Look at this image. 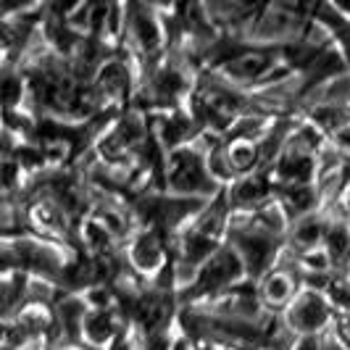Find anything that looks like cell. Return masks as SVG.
I'll return each mask as SVG.
<instances>
[{"label": "cell", "instance_id": "6da1fadb", "mask_svg": "<svg viewBox=\"0 0 350 350\" xmlns=\"http://www.w3.org/2000/svg\"><path fill=\"white\" fill-rule=\"evenodd\" d=\"M240 274L237 269V258L229 253V250H219L208 258V263L203 266L200 277L195 282V295H203V293H216L221 287H227L229 282Z\"/></svg>", "mask_w": 350, "mask_h": 350}, {"label": "cell", "instance_id": "7a4b0ae2", "mask_svg": "<svg viewBox=\"0 0 350 350\" xmlns=\"http://www.w3.org/2000/svg\"><path fill=\"white\" fill-rule=\"evenodd\" d=\"M172 185L176 190H208V176H206V166L203 161L190 153L182 150L172 158Z\"/></svg>", "mask_w": 350, "mask_h": 350}, {"label": "cell", "instance_id": "3957f363", "mask_svg": "<svg viewBox=\"0 0 350 350\" xmlns=\"http://www.w3.org/2000/svg\"><path fill=\"white\" fill-rule=\"evenodd\" d=\"M271 61H274V55H271V53L245 51L243 55H237L234 61H229L227 71L229 74H234V77H240V79H256V77H261V74L269 71Z\"/></svg>", "mask_w": 350, "mask_h": 350}, {"label": "cell", "instance_id": "277c9868", "mask_svg": "<svg viewBox=\"0 0 350 350\" xmlns=\"http://www.w3.org/2000/svg\"><path fill=\"white\" fill-rule=\"evenodd\" d=\"M327 319H329V311H327L324 300L316 298V295H306V298L293 308V324L300 327V329H306V332L319 329Z\"/></svg>", "mask_w": 350, "mask_h": 350}, {"label": "cell", "instance_id": "5b68a950", "mask_svg": "<svg viewBox=\"0 0 350 350\" xmlns=\"http://www.w3.org/2000/svg\"><path fill=\"white\" fill-rule=\"evenodd\" d=\"M132 29L140 40V45L145 51H153L158 45V27L156 18L150 16V11L142 5V3H132Z\"/></svg>", "mask_w": 350, "mask_h": 350}, {"label": "cell", "instance_id": "8992f818", "mask_svg": "<svg viewBox=\"0 0 350 350\" xmlns=\"http://www.w3.org/2000/svg\"><path fill=\"white\" fill-rule=\"evenodd\" d=\"M280 195H282L284 208L290 211L293 216H300V213L311 211L314 208V203H316L314 190H311L306 182H298V185H284V187L280 190Z\"/></svg>", "mask_w": 350, "mask_h": 350}, {"label": "cell", "instance_id": "52a82bcc", "mask_svg": "<svg viewBox=\"0 0 350 350\" xmlns=\"http://www.w3.org/2000/svg\"><path fill=\"white\" fill-rule=\"evenodd\" d=\"M314 172V163L308 156L300 153H290L287 158H282L277 166V174L287 182V185H298V182H308V176Z\"/></svg>", "mask_w": 350, "mask_h": 350}, {"label": "cell", "instance_id": "ba28073f", "mask_svg": "<svg viewBox=\"0 0 350 350\" xmlns=\"http://www.w3.org/2000/svg\"><path fill=\"white\" fill-rule=\"evenodd\" d=\"M158 234L161 232H148V234H142L140 240H137V245H135V261L140 263L142 269H153L163 258V245H161Z\"/></svg>", "mask_w": 350, "mask_h": 350}, {"label": "cell", "instance_id": "9c48e42d", "mask_svg": "<svg viewBox=\"0 0 350 350\" xmlns=\"http://www.w3.org/2000/svg\"><path fill=\"white\" fill-rule=\"evenodd\" d=\"M229 169L232 172H250L256 163H258V158H261V150L253 145V142L247 140H237L232 148H229Z\"/></svg>", "mask_w": 350, "mask_h": 350}, {"label": "cell", "instance_id": "30bf717a", "mask_svg": "<svg viewBox=\"0 0 350 350\" xmlns=\"http://www.w3.org/2000/svg\"><path fill=\"white\" fill-rule=\"evenodd\" d=\"M85 329H88V334L95 342H105V340L113 337L116 324H113V316H111L108 308H98V311H92V314L85 319Z\"/></svg>", "mask_w": 350, "mask_h": 350}, {"label": "cell", "instance_id": "8fae6325", "mask_svg": "<svg viewBox=\"0 0 350 350\" xmlns=\"http://www.w3.org/2000/svg\"><path fill=\"white\" fill-rule=\"evenodd\" d=\"M269 193H271L269 182H266L263 176H253V179H245V182L237 185V190H234V203H237V206L258 203V200H263Z\"/></svg>", "mask_w": 350, "mask_h": 350}, {"label": "cell", "instance_id": "7c38bea8", "mask_svg": "<svg viewBox=\"0 0 350 350\" xmlns=\"http://www.w3.org/2000/svg\"><path fill=\"white\" fill-rule=\"evenodd\" d=\"M293 295V282L290 277H284V274H274L269 284H266V298L271 306H282V303H287Z\"/></svg>", "mask_w": 350, "mask_h": 350}, {"label": "cell", "instance_id": "4fadbf2b", "mask_svg": "<svg viewBox=\"0 0 350 350\" xmlns=\"http://www.w3.org/2000/svg\"><path fill=\"white\" fill-rule=\"evenodd\" d=\"M327 245H329V253L334 258H342L350 250V232L342 224H334L332 229H327Z\"/></svg>", "mask_w": 350, "mask_h": 350}, {"label": "cell", "instance_id": "5bb4252c", "mask_svg": "<svg viewBox=\"0 0 350 350\" xmlns=\"http://www.w3.org/2000/svg\"><path fill=\"white\" fill-rule=\"evenodd\" d=\"M321 234H327V232L319 227V221H308V224H300V227H298V232H295V240H298V243H303V245H314Z\"/></svg>", "mask_w": 350, "mask_h": 350}, {"label": "cell", "instance_id": "9a60e30c", "mask_svg": "<svg viewBox=\"0 0 350 350\" xmlns=\"http://www.w3.org/2000/svg\"><path fill=\"white\" fill-rule=\"evenodd\" d=\"M85 0H51V14L53 16H66V14H71L77 5H82Z\"/></svg>", "mask_w": 350, "mask_h": 350}, {"label": "cell", "instance_id": "2e32d148", "mask_svg": "<svg viewBox=\"0 0 350 350\" xmlns=\"http://www.w3.org/2000/svg\"><path fill=\"white\" fill-rule=\"evenodd\" d=\"M337 140H340V145L350 148V126H340L337 129Z\"/></svg>", "mask_w": 350, "mask_h": 350}, {"label": "cell", "instance_id": "e0dca14e", "mask_svg": "<svg viewBox=\"0 0 350 350\" xmlns=\"http://www.w3.org/2000/svg\"><path fill=\"white\" fill-rule=\"evenodd\" d=\"M32 0H5V11H14V8H24V5H29Z\"/></svg>", "mask_w": 350, "mask_h": 350}, {"label": "cell", "instance_id": "ac0fdd59", "mask_svg": "<svg viewBox=\"0 0 350 350\" xmlns=\"http://www.w3.org/2000/svg\"><path fill=\"white\" fill-rule=\"evenodd\" d=\"M334 5L340 8V11H345V14H350V0H332Z\"/></svg>", "mask_w": 350, "mask_h": 350}, {"label": "cell", "instance_id": "d6986e66", "mask_svg": "<svg viewBox=\"0 0 350 350\" xmlns=\"http://www.w3.org/2000/svg\"><path fill=\"white\" fill-rule=\"evenodd\" d=\"M263 0H240V5H245V8H256V5H261Z\"/></svg>", "mask_w": 350, "mask_h": 350}, {"label": "cell", "instance_id": "ffe728a7", "mask_svg": "<svg viewBox=\"0 0 350 350\" xmlns=\"http://www.w3.org/2000/svg\"><path fill=\"white\" fill-rule=\"evenodd\" d=\"M113 350H129V348H126V345H119V348H113Z\"/></svg>", "mask_w": 350, "mask_h": 350}]
</instances>
